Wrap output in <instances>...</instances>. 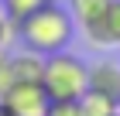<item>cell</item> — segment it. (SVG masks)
I'll return each mask as SVG.
<instances>
[{"instance_id": "cell-7", "label": "cell", "mask_w": 120, "mask_h": 116, "mask_svg": "<svg viewBox=\"0 0 120 116\" xmlns=\"http://www.w3.org/2000/svg\"><path fill=\"white\" fill-rule=\"evenodd\" d=\"M110 4H113V0H69L65 7H69V14H72L75 27H79V31H86V27L100 24V21L106 17Z\"/></svg>"}, {"instance_id": "cell-5", "label": "cell", "mask_w": 120, "mask_h": 116, "mask_svg": "<svg viewBox=\"0 0 120 116\" xmlns=\"http://www.w3.org/2000/svg\"><path fill=\"white\" fill-rule=\"evenodd\" d=\"M79 34L89 41V48H117L120 45V0L110 4L106 17H103L100 24L86 27V31H79Z\"/></svg>"}, {"instance_id": "cell-2", "label": "cell", "mask_w": 120, "mask_h": 116, "mask_svg": "<svg viewBox=\"0 0 120 116\" xmlns=\"http://www.w3.org/2000/svg\"><path fill=\"white\" fill-rule=\"evenodd\" d=\"M41 85H45L48 99H69L79 102L89 89V65L72 51H58L45 58V72H41Z\"/></svg>"}, {"instance_id": "cell-9", "label": "cell", "mask_w": 120, "mask_h": 116, "mask_svg": "<svg viewBox=\"0 0 120 116\" xmlns=\"http://www.w3.org/2000/svg\"><path fill=\"white\" fill-rule=\"evenodd\" d=\"M79 116H120V106L110 99L96 96V92H86L79 99Z\"/></svg>"}, {"instance_id": "cell-3", "label": "cell", "mask_w": 120, "mask_h": 116, "mask_svg": "<svg viewBox=\"0 0 120 116\" xmlns=\"http://www.w3.org/2000/svg\"><path fill=\"white\" fill-rule=\"evenodd\" d=\"M0 102L14 116H45L48 106H52V99H48L41 82H10L0 92Z\"/></svg>"}, {"instance_id": "cell-13", "label": "cell", "mask_w": 120, "mask_h": 116, "mask_svg": "<svg viewBox=\"0 0 120 116\" xmlns=\"http://www.w3.org/2000/svg\"><path fill=\"white\" fill-rule=\"evenodd\" d=\"M0 116H14V113H10V109L4 106V102H0Z\"/></svg>"}, {"instance_id": "cell-11", "label": "cell", "mask_w": 120, "mask_h": 116, "mask_svg": "<svg viewBox=\"0 0 120 116\" xmlns=\"http://www.w3.org/2000/svg\"><path fill=\"white\" fill-rule=\"evenodd\" d=\"M10 38H14V24H10V17L4 14V7H0V51L10 45Z\"/></svg>"}, {"instance_id": "cell-10", "label": "cell", "mask_w": 120, "mask_h": 116, "mask_svg": "<svg viewBox=\"0 0 120 116\" xmlns=\"http://www.w3.org/2000/svg\"><path fill=\"white\" fill-rule=\"evenodd\" d=\"M45 116H79V102H69V99H52Z\"/></svg>"}, {"instance_id": "cell-4", "label": "cell", "mask_w": 120, "mask_h": 116, "mask_svg": "<svg viewBox=\"0 0 120 116\" xmlns=\"http://www.w3.org/2000/svg\"><path fill=\"white\" fill-rule=\"evenodd\" d=\"M86 92H96V96L110 99L120 106V65L110 62V58H100V62L89 65V89Z\"/></svg>"}, {"instance_id": "cell-8", "label": "cell", "mask_w": 120, "mask_h": 116, "mask_svg": "<svg viewBox=\"0 0 120 116\" xmlns=\"http://www.w3.org/2000/svg\"><path fill=\"white\" fill-rule=\"evenodd\" d=\"M52 0H0V7H4V14L10 17V24L17 27L21 21H28L31 14H38L41 7H48Z\"/></svg>"}, {"instance_id": "cell-1", "label": "cell", "mask_w": 120, "mask_h": 116, "mask_svg": "<svg viewBox=\"0 0 120 116\" xmlns=\"http://www.w3.org/2000/svg\"><path fill=\"white\" fill-rule=\"evenodd\" d=\"M14 34L21 38V45L28 48V51L48 58V55L69 51L72 34H75V21H72V14H69L65 4L52 0L48 7H41L38 14H31L28 21H21L14 27Z\"/></svg>"}, {"instance_id": "cell-6", "label": "cell", "mask_w": 120, "mask_h": 116, "mask_svg": "<svg viewBox=\"0 0 120 116\" xmlns=\"http://www.w3.org/2000/svg\"><path fill=\"white\" fill-rule=\"evenodd\" d=\"M41 72H45V58L34 51H17L7 55V85L10 82H41Z\"/></svg>"}, {"instance_id": "cell-12", "label": "cell", "mask_w": 120, "mask_h": 116, "mask_svg": "<svg viewBox=\"0 0 120 116\" xmlns=\"http://www.w3.org/2000/svg\"><path fill=\"white\" fill-rule=\"evenodd\" d=\"M7 89V55L0 51V92Z\"/></svg>"}]
</instances>
